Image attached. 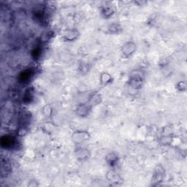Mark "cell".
<instances>
[{"label": "cell", "mask_w": 187, "mask_h": 187, "mask_svg": "<svg viewBox=\"0 0 187 187\" xmlns=\"http://www.w3.org/2000/svg\"><path fill=\"white\" fill-rule=\"evenodd\" d=\"M74 136L75 138V141L76 143H80L82 141H83L84 140H86L89 136V134L86 133V132H80V133H76L75 134Z\"/></svg>", "instance_id": "7a4b0ae2"}, {"label": "cell", "mask_w": 187, "mask_h": 187, "mask_svg": "<svg viewBox=\"0 0 187 187\" xmlns=\"http://www.w3.org/2000/svg\"><path fill=\"white\" fill-rule=\"evenodd\" d=\"M135 49H136V45L134 42H127L123 46L122 51L126 56H129L135 52Z\"/></svg>", "instance_id": "6da1fadb"}, {"label": "cell", "mask_w": 187, "mask_h": 187, "mask_svg": "<svg viewBox=\"0 0 187 187\" xmlns=\"http://www.w3.org/2000/svg\"><path fill=\"white\" fill-rule=\"evenodd\" d=\"M64 37L68 40H73L77 37V32L75 30L67 31L64 35Z\"/></svg>", "instance_id": "3957f363"}, {"label": "cell", "mask_w": 187, "mask_h": 187, "mask_svg": "<svg viewBox=\"0 0 187 187\" xmlns=\"http://www.w3.org/2000/svg\"><path fill=\"white\" fill-rule=\"evenodd\" d=\"M32 76V73H31L30 70H27L26 71H24L21 75H20V80L22 81H26L29 79V78Z\"/></svg>", "instance_id": "8992f818"}, {"label": "cell", "mask_w": 187, "mask_h": 187, "mask_svg": "<svg viewBox=\"0 0 187 187\" xmlns=\"http://www.w3.org/2000/svg\"><path fill=\"white\" fill-rule=\"evenodd\" d=\"M131 83L132 86L135 88H139L141 86V83H142V79L139 77H135L131 80Z\"/></svg>", "instance_id": "5b68a950"}, {"label": "cell", "mask_w": 187, "mask_h": 187, "mask_svg": "<svg viewBox=\"0 0 187 187\" xmlns=\"http://www.w3.org/2000/svg\"><path fill=\"white\" fill-rule=\"evenodd\" d=\"M1 144L4 147H10L13 145V140L11 137L4 136L1 139Z\"/></svg>", "instance_id": "277c9868"}]
</instances>
